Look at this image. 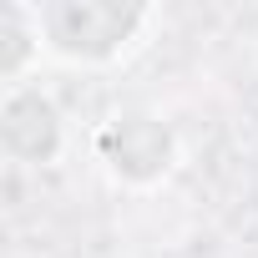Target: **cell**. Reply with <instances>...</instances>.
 I'll return each mask as SVG.
<instances>
[{"label": "cell", "instance_id": "obj_4", "mask_svg": "<svg viewBox=\"0 0 258 258\" xmlns=\"http://www.w3.org/2000/svg\"><path fill=\"white\" fill-rule=\"evenodd\" d=\"M46 66V41H41V16H36V0H11L6 16H0V81L26 86L36 81Z\"/></svg>", "mask_w": 258, "mask_h": 258}, {"label": "cell", "instance_id": "obj_1", "mask_svg": "<svg viewBox=\"0 0 258 258\" xmlns=\"http://www.w3.org/2000/svg\"><path fill=\"white\" fill-rule=\"evenodd\" d=\"M46 61L66 71H116L137 61L157 26L162 6L147 0H36Z\"/></svg>", "mask_w": 258, "mask_h": 258}, {"label": "cell", "instance_id": "obj_5", "mask_svg": "<svg viewBox=\"0 0 258 258\" xmlns=\"http://www.w3.org/2000/svg\"><path fill=\"white\" fill-rule=\"evenodd\" d=\"M253 61H258V41H253Z\"/></svg>", "mask_w": 258, "mask_h": 258}, {"label": "cell", "instance_id": "obj_2", "mask_svg": "<svg viewBox=\"0 0 258 258\" xmlns=\"http://www.w3.org/2000/svg\"><path fill=\"white\" fill-rule=\"evenodd\" d=\"M91 157L116 192L152 198L177 177L182 137L167 116H157L147 106H121V111H111L106 121L91 126Z\"/></svg>", "mask_w": 258, "mask_h": 258}, {"label": "cell", "instance_id": "obj_3", "mask_svg": "<svg viewBox=\"0 0 258 258\" xmlns=\"http://www.w3.org/2000/svg\"><path fill=\"white\" fill-rule=\"evenodd\" d=\"M66 147H71V121L46 81L0 91V152L16 167H56Z\"/></svg>", "mask_w": 258, "mask_h": 258}]
</instances>
